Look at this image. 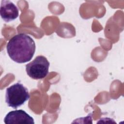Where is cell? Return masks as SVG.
Returning a JSON list of instances; mask_svg holds the SVG:
<instances>
[{"mask_svg":"<svg viewBox=\"0 0 124 124\" xmlns=\"http://www.w3.org/2000/svg\"><path fill=\"white\" fill-rule=\"evenodd\" d=\"M0 14L1 17L5 22H9L17 18L19 10L16 6L11 1L2 0L0 4Z\"/></svg>","mask_w":124,"mask_h":124,"instance_id":"5","label":"cell"},{"mask_svg":"<svg viewBox=\"0 0 124 124\" xmlns=\"http://www.w3.org/2000/svg\"><path fill=\"white\" fill-rule=\"evenodd\" d=\"M6 124H32L34 122L33 118L23 110H15L8 112L4 119Z\"/></svg>","mask_w":124,"mask_h":124,"instance_id":"4","label":"cell"},{"mask_svg":"<svg viewBox=\"0 0 124 124\" xmlns=\"http://www.w3.org/2000/svg\"><path fill=\"white\" fill-rule=\"evenodd\" d=\"M49 65L48 61L45 56H37L26 65V71L27 75L32 79H43L48 74Z\"/></svg>","mask_w":124,"mask_h":124,"instance_id":"3","label":"cell"},{"mask_svg":"<svg viewBox=\"0 0 124 124\" xmlns=\"http://www.w3.org/2000/svg\"><path fill=\"white\" fill-rule=\"evenodd\" d=\"M30 95L28 89L20 82L7 88L5 93V102L14 109L23 105L29 99Z\"/></svg>","mask_w":124,"mask_h":124,"instance_id":"2","label":"cell"},{"mask_svg":"<svg viewBox=\"0 0 124 124\" xmlns=\"http://www.w3.org/2000/svg\"><path fill=\"white\" fill-rule=\"evenodd\" d=\"M7 52L10 58L18 63L31 60L35 51V44L29 35L21 33L13 36L8 42Z\"/></svg>","mask_w":124,"mask_h":124,"instance_id":"1","label":"cell"}]
</instances>
